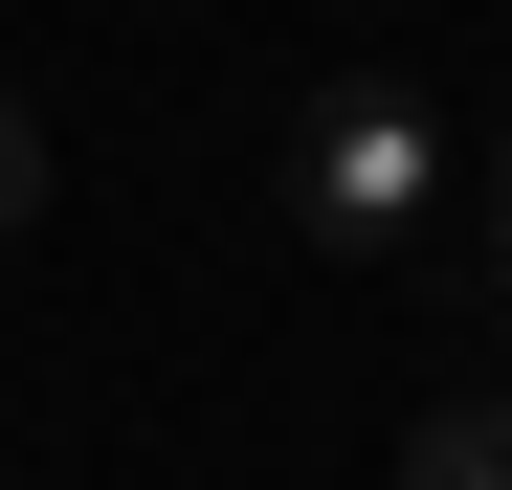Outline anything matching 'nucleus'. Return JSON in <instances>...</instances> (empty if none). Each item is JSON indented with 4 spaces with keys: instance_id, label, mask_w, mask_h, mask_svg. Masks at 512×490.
Returning <instances> with one entry per match:
<instances>
[{
    "instance_id": "1",
    "label": "nucleus",
    "mask_w": 512,
    "mask_h": 490,
    "mask_svg": "<svg viewBox=\"0 0 512 490\" xmlns=\"http://www.w3.org/2000/svg\"><path fill=\"white\" fill-rule=\"evenodd\" d=\"M290 245L334 268H423V245H468V134L401 90V67H334L290 112Z\"/></svg>"
},
{
    "instance_id": "4",
    "label": "nucleus",
    "mask_w": 512,
    "mask_h": 490,
    "mask_svg": "<svg viewBox=\"0 0 512 490\" xmlns=\"http://www.w3.org/2000/svg\"><path fill=\"white\" fill-rule=\"evenodd\" d=\"M490 312H512V134H490Z\"/></svg>"
},
{
    "instance_id": "3",
    "label": "nucleus",
    "mask_w": 512,
    "mask_h": 490,
    "mask_svg": "<svg viewBox=\"0 0 512 490\" xmlns=\"http://www.w3.org/2000/svg\"><path fill=\"white\" fill-rule=\"evenodd\" d=\"M0 223H45V112L0 90Z\"/></svg>"
},
{
    "instance_id": "2",
    "label": "nucleus",
    "mask_w": 512,
    "mask_h": 490,
    "mask_svg": "<svg viewBox=\"0 0 512 490\" xmlns=\"http://www.w3.org/2000/svg\"><path fill=\"white\" fill-rule=\"evenodd\" d=\"M401 490H512V401H423V446H401Z\"/></svg>"
}]
</instances>
